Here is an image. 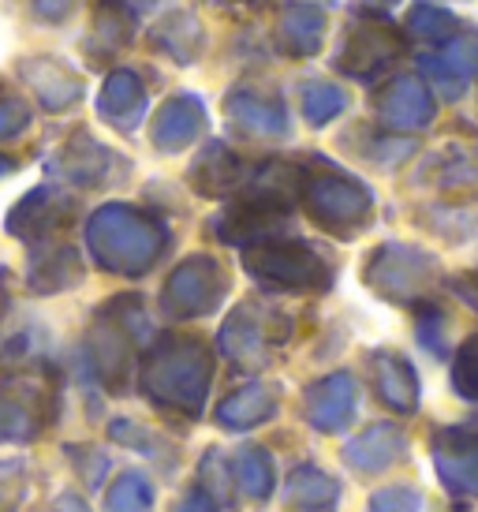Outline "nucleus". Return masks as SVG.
<instances>
[{"instance_id":"2","label":"nucleus","mask_w":478,"mask_h":512,"mask_svg":"<svg viewBox=\"0 0 478 512\" xmlns=\"http://www.w3.org/2000/svg\"><path fill=\"white\" fill-rule=\"evenodd\" d=\"M434 464L452 494H478V430H441L434 438Z\"/></svg>"},{"instance_id":"13","label":"nucleus","mask_w":478,"mask_h":512,"mask_svg":"<svg viewBox=\"0 0 478 512\" xmlns=\"http://www.w3.org/2000/svg\"><path fill=\"white\" fill-rule=\"evenodd\" d=\"M452 382L464 393L467 400H478V341H471L456 356V370H452Z\"/></svg>"},{"instance_id":"7","label":"nucleus","mask_w":478,"mask_h":512,"mask_svg":"<svg viewBox=\"0 0 478 512\" xmlns=\"http://www.w3.org/2000/svg\"><path fill=\"white\" fill-rule=\"evenodd\" d=\"M340 498V483L322 468H296L288 475V505L296 512H333Z\"/></svg>"},{"instance_id":"10","label":"nucleus","mask_w":478,"mask_h":512,"mask_svg":"<svg viewBox=\"0 0 478 512\" xmlns=\"http://www.w3.org/2000/svg\"><path fill=\"white\" fill-rule=\"evenodd\" d=\"M266 262H254V270H262L266 277H273V281H284V285H307L310 270H318L314 266V258L303 255L299 258V251H292V255L284 258L281 251H273V255H262Z\"/></svg>"},{"instance_id":"1","label":"nucleus","mask_w":478,"mask_h":512,"mask_svg":"<svg viewBox=\"0 0 478 512\" xmlns=\"http://www.w3.org/2000/svg\"><path fill=\"white\" fill-rule=\"evenodd\" d=\"M213 363L210 356L195 348V344H180L169 348L146 367V393L157 404H169L176 412L198 415L202 412V400L210 393Z\"/></svg>"},{"instance_id":"5","label":"nucleus","mask_w":478,"mask_h":512,"mask_svg":"<svg viewBox=\"0 0 478 512\" xmlns=\"http://www.w3.org/2000/svg\"><path fill=\"white\" fill-rule=\"evenodd\" d=\"M277 415V397L269 393L266 385H243L232 397L221 400L217 408V423L228 430H251L262 427Z\"/></svg>"},{"instance_id":"12","label":"nucleus","mask_w":478,"mask_h":512,"mask_svg":"<svg viewBox=\"0 0 478 512\" xmlns=\"http://www.w3.org/2000/svg\"><path fill=\"white\" fill-rule=\"evenodd\" d=\"M318 199H322L325 214L329 217H355L359 210L366 206V199L348 184H337V187H322L318 191Z\"/></svg>"},{"instance_id":"14","label":"nucleus","mask_w":478,"mask_h":512,"mask_svg":"<svg viewBox=\"0 0 478 512\" xmlns=\"http://www.w3.org/2000/svg\"><path fill=\"white\" fill-rule=\"evenodd\" d=\"M176 512H217V509H213V501L206 494H191V498H183L176 505Z\"/></svg>"},{"instance_id":"4","label":"nucleus","mask_w":478,"mask_h":512,"mask_svg":"<svg viewBox=\"0 0 478 512\" xmlns=\"http://www.w3.org/2000/svg\"><path fill=\"white\" fill-rule=\"evenodd\" d=\"M404 453H408V434H404L400 427H393V423H374L370 430H363L359 438H352L348 445H344L348 468L363 471V475L385 471Z\"/></svg>"},{"instance_id":"9","label":"nucleus","mask_w":478,"mask_h":512,"mask_svg":"<svg viewBox=\"0 0 478 512\" xmlns=\"http://www.w3.org/2000/svg\"><path fill=\"white\" fill-rule=\"evenodd\" d=\"M150 505H154V490L139 471L120 475V483L109 490V512H150Z\"/></svg>"},{"instance_id":"8","label":"nucleus","mask_w":478,"mask_h":512,"mask_svg":"<svg viewBox=\"0 0 478 512\" xmlns=\"http://www.w3.org/2000/svg\"><path fill=\"white\" fill-rule=\"evenodd\" d=\"M232 479H236L243 498L266 501L273 494V460H269L266 449H258V445L239 449L236 460H232Z\"/></svg>"},{"instance_id":"11","label":"nucleus","mask_w":478,"mask_h":512,"mask_svg":"<svg viewBox=\"0 0 478 512\" xmlns=\"http://www.w3.org/2000/svg\"><path fill=\"white\" fill-rule=\"evenodd\" d=\"M422 509V494L415 486L400 483V486H385L370 498V512H419Z\"/></svg>"},{"instance_id":"3","label":"nucleus","mask_w":478,"mask_h":512,"mask_svg":"<svg viewBox=\"0 0 478 512\" xmlns=\"http://www.w3.org/2000/svg\"><path fill=\"white\" fill-rule=\"evenodd\" d=\"M307 423L322 434H337L355 415V382L352 374H329L307 389Z\"/></svg>"},{"instance_id":"6","label":"nucleus","mask_w":478,"mask_h":512,"mask_svg":"<svg viewBox=\"0 0 478 512\" xmlns=\"http://www.w3.org/2000/svg\"><path fill=\"white\" fill-rule=\"evenodd\" d=\"M374 382H378V397L400 415H411L419 408V378L408 367V359L400 356H378L374 363Z\"/></svg>"}]
</instances>
